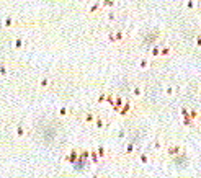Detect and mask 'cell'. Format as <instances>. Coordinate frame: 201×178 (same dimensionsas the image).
<instances>
[{
  "mask_svg": "<svg viewBox=\"0 0 201 178\" xmlns=\"http://www.w3.org/2000/svg\"><path fill=\"white\" fill-rule=\"evenodd\" d=\"M198 128L201 129V116H199V119H198Z\"/></svg>",
  "mask_w": 201,
  "mask_h": 178,
  "instance_id": "37",
  "label": "cell"
},
{
  "mask_svg": "<svg viewBox=\"0 0 201 178\" xmlns=\"http://www.w3.org/2000/svg\"><path fill=\"white\" fill-rule=\"evenodd\" d=\"M79 157H80V149L72 147L71 150H69V154L64 157V160H66V162H69V163H75L77 160H79Z\"/></svg>",
  "mask_w": 201,
  "mask_h": 178,
  "instance_id": "3",
  "label": "cell"
},
{
  "mask_svg": "<svg viewBox=\"0 0 201 178\" xmlns=\"http://www.w3.org/2000/svg\"><path fill=\"white\" fill-rule=\"evenodd\" d=\"M182 124L185 126V128H193V126H195V119H191L190 116H185V118H182Z\"/></svg>",
  "mask_w": 201,
  "mask_h": 178,
  "instance_id": "18",
  "label": "cell"
},
{
  "mask_svg": "<svg viewBox=\"0 0 201 178\" xmlns=\"http://www.w3.org/2000/svg\"><path fill=\"white\" fill-rule=\"evenodd\" d=\"M25 46H26V43H25V39H23V38H16L15 43H13V48L15 49H23Z\"/></svg>",
  "mask_w": 201,
  "mask_h": 178,
  "instance_id": "20",
  "label": "cell"
},
{
  "mask_svg": "<svg viewBox=\"0 0 201 178\" xmlns=\"http://www.w3.org/2000/svg\"><path fill=\"white\" fill-rule=\"evenodd\" d=\"M165 152H167L169 157H178V155H182V154L185 152V147H182L180 144H170L167 149H165Z\"/></svg>",
  "mask_w": 201,
  "mask_h": 178,
  "instance_id": "2",
  "label": "cell"
},
{
  "mask_svg": "<svg viewBox=\"0 0 201 178\" xmlns=\"http://www.w3.org/2000/svg\"><path fill=\"white\" fill-rule=\"evenodd\" d=\"M180 114H182V118H185V116H190V108H186V106H182V108H180Z\"/></svg>",
  "mask_w": 201,
  "mask_h": 178,
  "instance_id": "30",
  "label": "cell"
},
{
  "mask_svg": "<svg viewBox=\"0 0 201 178\" xmlns=\"http://www.w3.org/2000/svg\"><path fill=\"white\" fill-rule=\"evenodd\" d=\"M101 2V8H114L116 7V0H100Z\"/></svg>",
  "mask_w": 201,
  "mask_h": 178,
  "instance_id": "16",
  "label": "cell"
},
{
  "mask_svg": "<svg viewBox=\"0 0 201 178\" xmlns=\"http://www.w3.org/2000/svg\"><path fill=\"white\" fill-rule=\"evenodd\" d=\"M114 96H116L114 93H108V98H106V103H108V105H111V106H113V103H114Z\"/></svg>",
  "mask_w": 201,
  "mask_h": 178,
  "instance_id": "33",
  "label": "cell"
},
{
  "mask_svg": "<svg viewBox=\"0 0 201 178\" xmlns=\"http://www.w3.org/2000/svg\"><path fill=\"white\" fill-rule=\"evenodd\" d=\"M0 74H2V77H7V66H0Z\"/></svg>",
  "mask_w": 201,
  "mask_h": 178,
  "instance_id": "34",
  "label": "cell"
},
{
  "mask_svg": "<svg viewBox=\"0 0 201 178\" xmlns=\"http://www.w3.org/2000/svg\"><path fill=\"white\" fill-rule=\"evenodd\" d=\"M101 11V2L98 0V2H95V3H92L90 7L87 8V13L88 15H96V13H100Z\"/></svg>",
  "mask_w": 201,
  "mask_h": 178,
  "instance_id": "7",
  "label": "cell"
},
{
  "mask_svg": "<svg viewBox=\"0 0 201 178\" xmlns=\"http://www.w3.org/2000/svg\"><path fill=\"white\" fill-rule=\"evenodd\" d=\"M106 20H108V23H113L114 20H116V11L114 10H110L106 13Z\"/></svg>",
  "mask_w": 201,
  "mask_h": 178,
  "instance_id": "25",
  "label": "cell"
},
{
  "mask_svg": "<svg viewBox=\"0 0 201 178\" xmlns=\"http://www.w3.org/2000/svg\"><path fill=\"white\" fill-rule=\"evenodd\" d=\"M160 48H162V46H154L151 49V56L152 57H160Z\"/></svg>",
  "mask_w": 201,
  "mask_h": 178,
  "instance_id": "28",
  "label": "cell"
},
{
  "mask_svg": "<svg viewBox=\"0 0 201 178\" xmlns=\"http://www.w3.org/2000/svg\"><path fill=\"white\" fill-rule=\"evenodd\" d=\"M175 93H177V88L175 87H172V85L165 87V95H167V96H173Z\"/></svg>",
  "mask_w": 201,
  "mask_h": 178,
  "instance_id": "27",
  "label": "cell"
},
{
  "mask_svg": "<svg viewBox=\"0 0 201 178\" xmlns=\"http://www.w3.org/2000/svg\"><path fill=\"white\" fill-rule=\"evenodd\" d=\"M151 66H152V62L149 57H141L139 59V69H149Z\"/></svg>",
  "mask_w": 201,
  "mask_h": 178,
  "instance_id": "15",
  "label": "cell"
},
{
  "mask_svg": "<svg viewBox=\"0 0 201 178\" xmlns=\"http://www.w3.org/2000/svg\"><path fill=\"white\" fill-rule=\"evenodd\" d=\"M199 116H201V113H199L198 110H190V118H191V119H195V121H196V119H199Z\"/></svg>",
  "mask_w": 201,
  "mask_h": 178,
  "instance_id": "29",
  "label": "cell"
},
{
  "mask_svg": "<svg viewBox=\"0 0 201 178\" xmlns=\"http://www.w3.org/2000/svg\"><path fill=\"white\" fill-rule=\"evenodd\" d=\"M172 54H173V48H172V46L165 44V46H162V48H160V57H169V56H172Z\"/></svg>",
  "mask_w": 201,
  "mask_h": 178,
  "instance_id": "10",
  "label": "cell"
},
{
  "mask_svg": "<svg viewBox=\"0 0 201 178\" xmlns=\"http://www.w3.org/2000/svg\"><path fill=\"white\" fill-rule=\"evenodd\" d=\"M93 126H95V129H96V131H103V129H106L108 126H110V123H108L105 118H101V116H96V119H95Z\"/></svg>",
  "mask_w": 201,
  "mask_h": 178,
  "instance_id": "4",
  "label": "cell"
},
{
  "mask_svg": "<svg viewBox=\"0 0 201 178\" xmlns=\"http://www.w3.org/2000/svg\"><path fill=\"white\" fill-rule=\"evenodd\" d=\"M100 155H98V152H96V149H92L90 150V162L93 163V165H98L100 163Z\"/></svg>",
  "mask_w": 201,
  "mask_h": 178,
  "instance_id": "13",
  "label": "cell"
},
{
  "mask_svg": "<svg viewBox=\"0 0 201 178\" xmlns=\"http://www.w3.org/2000/svg\"><path fill=\"white\" fill-rule=\"evenodd\" d=\"M134 152H136V144L134 142H128L126 144V147H124V155H134Z\"/></svg>",
  "mask_w": 201,
  "mask_h": 178,
  "instance_id": "12",
  "label": "cell"
},
{
  "mask_svg": "<svg viewBox=\"0 0 201 178\" xmlns=\"http://www.w3.org/2000/svg\"><path fill=\"white\" fill-rule=\"evenodd\" d=\"M124 136H126V131H124V129H121V131L118 133V137H119V139H123Z\"/></svg>",
  "mask_w": 201,
  "mask_h": 178,
  "instance_id": "36",
  "label": "cell"
},
{
  "mask_svg": "<svg viewBox=\"0 0 201 178\" xmlns=\"http://www.w3.org/2000/svg\"><path fill=\"white\" fill-rule=\"evenodd\" d=\"M124 98H123V96H119V95H116V96H114V103H113V108H119V106H123L124 105Z\"/></svg>",
  "mask_w": 201,
  "mask_h": 178,
  "instance_id": "21",
  "label": "cell"
},
{
  "mask_svg": "<svg viewBox=\"0 0 201 178\" xmlns=\"http://www.w3.org/2000/svg\"><path fill=\"white\" fill-rule=\"evenodd\" d=\"M15 133H16V137H20V139H21V137H25V136H26L25 126H23V124H18V126H16V129H15Z\"/></svg>",
  "mask_w": 201,
  "mask_h": 178,
  "instance_id": "17",
  "label": "cell"
},
{
  "mask_svg": "<svg viewBox=\"0 0 201 178\" xmlns=\"http://www.w3.org/2000/svg\"><path fill=\"white\" fill-rule=\"evenodd\" d=\"M57 114H59V118H71V116H74V111L71 110V108L62 106V108H59V111H57Z\"/></svg>",
  "mask_w": 201,
  "mask_h": 178,
  "instance_id": "9",
  "label": "cell"
},
{
  "mask_svg": "<svg viewBox=\"0 0 201 178\" xmlns=\"http://www.w3.org/2000/svg\"><path fill=\"white\" fill-rule=\"evenodd\" d=\"M3 26L5 28H16V26H23V23L15 20V18H11V16H7V18L3 20Z\"/></svg>",
  "mask_w": 201,
  "mask_h": 178,
  "instance_id": "6",
  "label": "cell"
},
{
  "mask_svg": "<svg viewBox=\"0 0 201 178\" xmlns=\"http://www.w3.org/2000/svg\"><path fill=\"white\" fill-rule=\"evenodd\" d=\"M80 159L90 160V150H88V149H80Z\"/></svg>",
  "mask_w": 201,
  "mask_h": 178,
  "instance_id": "24",
  "label": "cell"
},
{
  "mask_svg": "<svg viewBox=\"0 0 201 178\" xmlns=\"http://www.w3.org/2000/svg\"><path fill=\"white\" fill-rule=\"evenodd\" d=\"M152 149H154V150H162V149H164V142L162 141H160V139H154V142H152Z\"/></svg>",
  "mask_w": 201,
  "mask_h": 178,
  "instance_id": "22",
  "label": "cell"
},
{
  "mask_svg": "<svg viewBox=\"0 0 201 178\" xmlns=\"http://www.w3.org/2000/svg\"><path fill=\"white\" fill-rule=\"evenodd\" d=\"M96 152H98V155H100V159H101V160H105V159L110 157V152H108V150H106V149L103 147V146H98V147H96Z\"/></svg>",
  "mask_w": 201,
  "mask_h": 178,
  "instance_id": "14",
  "label": "cell"
},
{
  "mask_svg": "<svg viewBox=\"0 0 201 178\" xmlns=\"http://www.w3.org/2000/svg\"><path fill=\"white\" fill-rule=\"evenodd\" d=\"M195 8H196L195 0H188V2H186V10H195Z\"/></svg>",
  "mask_w": 201,
  "mask_h": 178,
  "instance_id": "31",
  "label": "cell"
},
{
  "mask_svg": "<svg viewBox=\"0 0 201 178\" xmlns=\"http://www.w3.org/2000/svg\"><path fill=\"white\" fill-rule=\"evenodd\" d=\"M139 162L142 165H147L149 162H151V157H149L147 154H139Z\"/></svg>",
  "mask_w": 201,
  "mask_h": 178,
  "instance_id": "23",
  "label": "cell"
},
{
  "mask_svg": "<svg viewBox=\"0 0 201 178\" xmlns=\"http://www.w3.org/2000/svg\"><path fill=\"white\" fill-rule=\"evenodd\" d=\"M195 46H196V48H201V34L195 38Z\"/></svg>",
  "mask_w": 201,
  "mask_h": 178,
  "instance_id": "35",
  "label": "cell"
},
{
  "mask_svg": "<svg viewBox=\"0 0 201 178\" xmlns=\"http://www.w3.org/2000/svg\"><path fill=\"white\" fill-rule=\"evenodd\" d=\"M51 85H53V80L48 78V77H43V78H39V82H38V87L41 88V90H48Z\"/></svg>",
  "mask_w": 201,
  "mask_h": 178,
  "instance_id": "8",
  "label": "cell"
},
{
  "mask_svg": "<svg viewBox=\"0 0 201 178\" xmlns=\"http://www.w3.org/2000/svg\"><path fill=\"white\" fill-rule=\"evenodd\" d=\"M106 98H108V93H106V91H101V93L98 95V98H96V103H98V105H101V103L106 101Z\"/></svg>",
  "mask_w": 201,
  "mask_h": 178,
  "instance_id": "26",
  "label": "cell"
},
{
  "mask_svg": "<svg viewBox=\"0 0 201 178\" xmlns=\"http://www.w3.org/2000/svg\"><path fill=\"white\" fill-rule=\"evenodd\" d=\"M114 36H116V43H124L128 39V34L124 30H116L114 31Z\"/></svg>",
  "mask_w": 201,
  "mask_h": 178,
  "instance_id": "11",
  "label": "cell"
},
{
  "mask_svg": "<svg viewBox=\"0 0 201 178\" xmlns=\"http://www.w3.org/2000/svg\"><path fill=\"white\" fill-rule=\"evenodd\" d=\"M80 119H82L85 124H93L95 119H96V114L93 111H87V113H83L82 116H80Z\"/></svg>",
  "mask_w": 201,
  "mask_h": 178,
  "instance_id": "5",
  "label": "cell"
},
{
  "mask_svg": "<svg viewBox=\"0 0 201 178\" xmlns=\"http://www.w3.org/2000/svg\"><path fill=\"white\" fill-rule=\"evenodd\" d=\"M133 110H134V103L129 101V100H126L123 106L113 108V111L116 113V114H119V116H129V114L133 113Z\"/></svg>",
  "mask_w": 201,
  "mask_h": 178,
  "instance_id": "1",
  "label": "cell"
},
{
  "mask_svg": "<svg viewBox=\"0 0 201 178\" xmlns=\"http://www.w3.org/2000/svg\"><path fill=\"white\" fill-rule=\"evenodd\" d=\"M131 91H133V96H134V98H141V96H142V87H141V85H134Z\"/></svg>",
  "mask_w": 201,
  "mask_h": 178,
  "instance_id": "19",
  "label": "cell"
},
{
  "mask_svg": "<svg viewBox=\"0 0 201 178\" xmlns=\"http://www.w3.org/2000/svg\"><path fill=\"white\" fill-rule=\"evenodd\" d=\"M106 38H108V41H110V43H113V44L116 43V36H114V31H110Z\"/></svg>",
  "mask_w": 201,
  "mask_h": 178,
  "instance_id": "32",
  "label": "cell"
}]
</instances>
